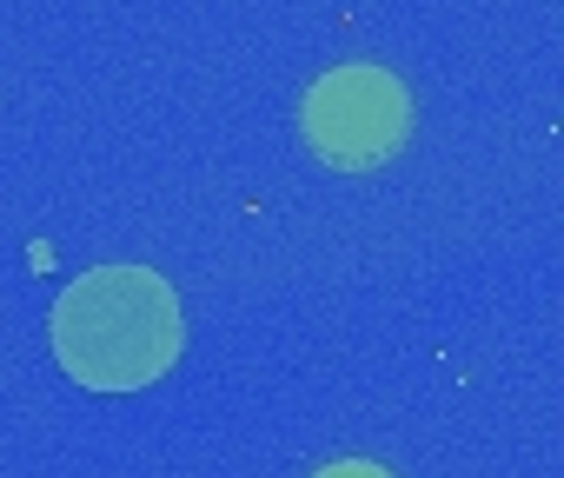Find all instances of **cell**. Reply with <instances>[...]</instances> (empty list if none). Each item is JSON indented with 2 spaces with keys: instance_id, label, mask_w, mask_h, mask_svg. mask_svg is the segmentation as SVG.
I'll return each mask as SVG.
<instances>
[{
  "instance_id": "obj_1",
  "label": "cell",
  "mask_w": 564,
  "mask_h": 478,
  "mask_svg": "<svg viewBox=\"0 0 564 478\" xmlns=\"http://www.w3.org/2000/svg\"><path fill=\"white\" fill-rule=\"evenodd\" d=\"M54 359L94 392L153 385L180 359V300L147 267H100L74 280L54 306Z\"/></svg>"
},
{
  "instance_id": "obj_2",
  "label": "cell",
  "mask_w": 564,
  "mask_h": 478,
  "mask_svg": "<svg viewBox=\"0 0 564 478\" xmlns=\"http://www.w3.org/2000/svg\"><path fill=\"white\" fill-rule=\"evenodd\" d=\"M300 127H306V146L333 166H379L405 146V127H412V107H405V87L379 67H339L326 74L306 107H300Z\"/></svg>"
},
{
  "instance_id": "obj_3",
  "label": "cell",
  "mask_w": 564,
  "mask_h": 478,
  "mask_svg": "<svg viewBox=\"0 0 564 478\" xmlns=\"http://www.w3.org/2000/svg\"><path fill=\"white\" fill-rule=\"evenodd\" d=\"M319 478H392L386 465H372V458H346V465H326Z\"/></svg>"
}]
</instances>
